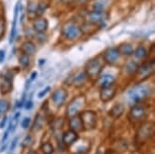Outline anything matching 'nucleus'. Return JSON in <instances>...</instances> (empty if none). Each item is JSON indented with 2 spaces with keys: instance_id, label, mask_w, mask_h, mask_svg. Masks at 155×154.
<instances>
[{
  "instance_id": "1",
  "label": "nucleus",
  "mask_w": 155,
  "mask_h": 154,
  "mask_svg": "<svg viewBox=\"0 0 155 154\" xmlns=\"http://www.w3.org/2000/svg\"><path fill=\"white\" fill-rule=\"evenodd\" d=\"M151 94V87L149 85H143L139 84L135 87H133L128 92V100L131 103L138 104L142 101H144L146 98L150 97Z\"/></svg>"
},
{
  "instance_id": "2",
  "label": "nucleus",
  "mask_w": 155,
  "mask_h": 154,
  "mask_svg": "<svg viewBox=\"0 0 155 154\" xmlns=\"http://www.w3.org/2000/svg\"><path fill=\"white\" fill-rule=\"evenodd\" d=\"M82 34V28L75 22L69 21L62 28V36L68 41L78 40Z\"/></svg>"
},
{
  "instance_id": "3",
  "label": "nucleus",
  "mask_w": 155,
  "mask_h": 154,
  "mask_svg": "<svg viewBox=\"0 0 155 154\" xmlns=\"http://www.w3.org/2000/svg\"><path fill=\"white\" fill-rule=\"evenodd\" d=\"M104 65L101 63L97 58H94L92 60H89L85 65V70L84 72L86 73L87 77L90 78H97L101 74Z\"/></svg>"
},
{
  "instance_id": "4",
  "label": "nucleus",
  "mask_w": 155,
  "mask_h": 154,
  "mask_svg": "<svg viewBox=\"0 0 155 154\" xmlns=\"http://www.w3.org/2000/svg\"><path fill=\"white\" fill-rule=\"evenodd\" d=\"M154 133V125L152 123H145L139 128L138 132H137L136 140L139 143H145L148 141Z\"/></svg>"
},
{
  "instance_id": "5",
  "label": "nucleus",
  "mask_w": 155,
  "mask_h": 154,
  "mask_svg": "<svg viewBox=\"0 0 155 154\" xmlns=\"http://www.w3.org/2000/svg\"><path fill=\"white\" fill-rule=\"evenodd\" d=\"M80 120L82 123L83 129L84 130H92L94 129L96 126V122H97V117L96 114L92 111H85L83 113H81L80 115Z\"/></svg>"
},
{
  "instance_id": "6",
  "label": "nucleus",
  "mask_w": 155,
  "mask_h": 154,
  "mask_svg": "<svg viewBox=\"0 0 155 154\" xmlns=\"http://www.w3.org/2000/svg\"><path fill=\"white\" fill-rule=\"evenodd\" d=\"M84 103H85V97H84V95H79V97L74 98V100L69 103L68 107H67V112H66L67 116H68L69 118H72L79 114L80 110L82 109V106H84Z\"/></svg>"
},
{
  "instance_id": "7",
  "label": "nucleus",
  "mask_w": 155,
  "mask_h": 154,
  "mask_svg": "<svg viewBox=\"0 0 155 154\" xmlns=\"http://www.w3.org/2000/svg\"><path fill=\"white\" fill-rule=\"evenodd\" d=\"M154 69H155L154 61L143 64L142 66H140V67H138V69H137V71H136L137 77L141 81L148 79V78L154 73Z\"/></svg>"
},
{
  "instance_id": "8",
  "label": "nucleus",
  "mask_w": 155,
  "mask_h": 154,
  "mask_svg": "<svg viewBox=\"0 0 155 154\" xmlns=\"http://www.w3.org/2000/svg\"><path fill=\"white\" fill-rule=\"evenodd\" d=\"M120 56H121V54H120L118 48H115V47L109 48L107 50L104 51V55H102L104 60L106 61L107 64H110V65H113V64L117 63V61L120 59Z\"/></svg>"
},
{
  "instance_id": "9",
  "label": "nucleus",
  "mask_w": 155,
  "mask_h": 154,
  "mask_svg": "<svg viewBox=\"0 0 155 154\" xmlns=\"http://www.w3.org/2000/svg\"><path fill=\"white\" fill-rule=\"evenodd\" d=\"M146 116V110L145 107L141 106V104H135L130 111L129 114V118L131 120H133L134 122H138L141 121L142 119H144Z\"/></svg>"
},
{
  "instance_id": "10",
  "label": "nucleus",
  "mask_w": 155,
  "mask_h": 154,
  "mask_svg": "<svg viewBox=\"0 0 155 154\" xmlns=\"http://www.w3.org/2000/svg\"><path fill=\"white\" fill-rule=\"evenodd\" d=\"M66 98H67V91L64 88H58L52 94V100H53V103L57 107L62 106L65 103Z\"/></svg>"
},
{
  "instance_id": "11",
  "label": "nucleus",
  "mask_w": 155,
  "mask_h": 154,
  "mask_svg": "<svg viewBox=\"0 0 155 154\" xmlns=\"http://www.w3.org/2000/svg\"><path fill=\"white\" fill-rule=\"evenodd\" d=\"M117 92V86L115 84L107 87H101V100L104 101V103H107V101L112 100L116 95Z\"/></svg>"
},
{
  "instance_id": "12",
  "label": "nucleus",
  "mask_w": 155,
  "mask_h": 154,
  "mask_svg": "<svg viewBox=\"0 0 155 154\" xmlns=\"http://www.w3.org/2000/svg\"><path fill=\"white\" fill-rule=\"evenodd\" d=\"M106 18L107 14L104 13V11H90L86 16L87 21L91 25H96L99 24V22H102Z\"/></svg>"
},
{
  "instance_id": "13",
  "label": "nucleus",
  "mask_w": 155,
  "mask_h": 154,
  "mask_svg": "<svg viewBox=\"0 0 155 154\" xmlns=\"http://www.w3.org/2000/svg\"><path fill=\"white\" fill-rule=\"evenodd\" d=\"M12 90V76L5 75L0 82V91L2 94H7Z\"/></svg>"
},
{
  "instance_id": "14",
  "label": "nucleus",
  "mask_w": 155,
  "mask_h": 154,
  "mask_svg": "<svg viewBox=\"0 0 155 154\" xmlns=\"http://www.w3.org/2000/svg\"><path fill=\"white\" fill-rule=\"evenodd\" d=\"M48 25H49L48 20H47L46 18H44V17H39V18H37L34 21L33 28H34V30L37 31V33L43 34L44 31H47V28H48Z\"/></svg>"
},
{
  "instance_id": "15",
  "label": "nucleus",
  "mask_w": 155,
  "mask_h": 154,
  "mask_svg": "<svg viewBox=\"0 0 155 154\" xmlns=\"http://www.w3.org/2000/svg\"><path fill=\"white\" fill-rule=\"evenodd\" d=\"M78 139V133H75L73 131L69 130L66 131L63 134V143L66 145V146H71V145L74 143V142Z\"/></svg>"
},
{
  "instance_id": "16",
  "label": "nucleus",
  "mask_w": 155,
  "mask_h": 154,
  "mask_svg": "<svg viewBox=\"0 0 155 154\" xmlns=\"http://www.w3.org/2000/svg\"><path fill=\"white\" fill-rule=\"evenodd\" d=\"M69 126H70V129L71 131L75 133H79L81 131H83V126H82V123H81V120L79 117H72L70 118V121H69Z\"/></svg>"
},
{
  "instance_id": "17",
  "label": "nucleus",
  "mask_w": 155,
  "mask_h": 154,
  "mask_svg": "<svg viewBox=\"0 0 155 154\" xmlns=\"http://www.w3.org/2000/svg\"><path fill=\"white\" fill-rule=\"evenodd\" d=\"M116 77L112 74H104L99 77V85L101 87H107L115 84Z\"/></svg>"
},
{
  "instance_id": "18",
  "label": "nucleus",
  "mask_w": 155,
  "mask_h": 154,
  "mask_svg": "<svg viewBox=\"0 0 155 154\" xmlns=\"http://www.w3.org/2000/svg\"><path fill=\"white\" fill-rule=\"evenodd\" d=\"M18 10H19V2L15 5L14 8V17H13V24L12 28H11V33H10V38H9V43H13L14 39L16 36V22H17V16H18Z\"/></svg>"
},
{
  "instance_id": "19",
  "label": "nucleus",
  "mask_w": 155,
  "mask_h": 154,
  "mask_svg": "<svg viewBox=\"0 0 155 154\" xmlns=\"http://www.w3.org/2000/svg\"><path fill=\"white\" fill-rule=\"evenodd\" d=\"M21 51H22V54H25V55H28V56H31V55H34L35 53H36L37 48H36V46H35V44L33 42H31V41H27V42H25L22 44Z\"/></svg>"
},
{
  "instance_id": "20",
  "label": "nucleus",
  "mask_w": 155,
  "mask_h": 154,
  "mask_svg": "<svg viewBox=\"0 0 155 154\" xmlns=\"http://www.w3.org/2000/svg\"><path fill=\"white\" fill-rule=\"evenodd\" d=\"M124 110H125V106L123 103H117L115 104L110 111V116L114 119H117V118H120L121 116L123 115L124 113Z\"/></svg>"
},
{
  "instance_id": "21",
  "label": "nucleus",
  "mask_w": 155,
  "mask_h": 154,
  "mask_svg": "<svg viewBox=\"0 0 155 154\" xmlns=\"http://www.w3.org/2000/svg\"><path fill=\"white\" fill-rule=\"evenodd\" d=\"M107 5V0H94L91 3L92 11H104Z\"/></svg>"
},
{
  "instance_id": "22",
  "label": "nucleus",
  "mask_w": 155,
  "mask_h": 154,
  "mask_svg": "<svg viewBox=\"0 0 155 154\" xmlns=\"http://www.w3.org/2000/svg\"><path fill=\"white\" fill-rule=\"evenodd\" d=\"M118 50L120 52V54L125 55V56H131L134 54V49L132 47V45L130 44H122L121 46L118 48Z\"/></svg>"
},
{
  "instance_id": "23",
  "label": "nucleus",
  "mask_w": 155,
  "mask_h": 154,
  "mask_svg": "<svg viewBox=\"0 0 155 154\" xmlns=\"http://www.w3.org/2000/svg\"><path fill=\"white\" fill-rule=\"evenodd\" d=\"M87 79V75L84 71H81L79 73L76 74V76L74 77V79H73V83L75 84V85H81V84H83L84 82L86 81Z\"/></svg>"
},
{
  "instance_id": "24",
  "label": "nucleus",
  "mask_w": 155,
  "mask_h": 154,
  "mask_svg": "<svg viewBox=\"0 0 155 154\" xmlns=\"http://www.w3.org/2000/svg\"><path fill=\"white\" fill-rule=\"evenodd\" d=\"M134 55H135V57L138 58V59H144V58L148 55V53H147V50H146L145 47L139 46V47L136 49V51H134Z\"/></svg>"
},
{
  "instance_id": "25",
  "label": "nucleus",
  "mask_w": 155,
  "mask_h": 154,
  "mask_svg": "<svg viewBox=\"0 0 155 154\" xmlns=\"http://www.w3.org/2000/svg\"><path fill=\"white\" fill-rule=\"evenodd\" d=\"M18 62H19L20 66H21L22 68L27 69L28 66H30V57L25 54H21L19 57V59H18Z\"/></svg>"
},
{
  "instance_id": "26",
  "label": "nucleus",
  "mask_w": 155,
  "mask_h": 154,
  "mask_svg": "<svg viewBox=\"0 0 155 154\" xmlns=\"http://www.w3.org/2000/svg\"><path fill=\"white\" fill-rule=\"evenodd\" d=\"M138 64H137L136 62H133V61H131V62H129L127 64V66H126V72H127L128 74H133L135 73V72L137 71V69H138Z\"/></svg>"
},
{
  "instance_id": "27",
  "label": "nucleus",
  "mask_w": 155,
  "mask_h": 154,
  "mask_svg": "<svg viewBox=\"0 0 155 154\" xmlns=\"http://www.w3.org/2000/svg\"><path fill=\"white\" fill-rule=\"evenodd\" d=\"M41 150L43 151L44 154H52L54 152V147L51 143L47 142V143H44L42 146H41Z\"/></svg>"
},
{
  "instance_id": "28",
  "label": "nucleus",
  "mask_w": 155,
  "mask_h": 154,
  "mask_svg": "<svg viewBox=\"0 0 155 154\" xmlns=\"http://www.w3.org/2000/svg\"><path fill=\"white\" fill-rule=\"evenodd\" d=\"M43 124H44V121H43V118L41 117L40 115H38L37 116V118H36V121H35V125H34V128H33V130L34 131H39L42 129V127H43Z\"/></svg>"
},
{
  "instance_id": "29",
  "label": "nucleus",
  "mask_w": 155,
  "mask_h": 154,
  "mask_svg": "<svg viewBox=\"0 0 155 154\" xmlns=\"http://www.w3.org/2000/svg\"><path fill=\"white\" fill-rule=\"evenodd\" d=\"M33 144H34V137L31 135H28L27 137L25 138V140L22 141V146L25 148L31 147Z\"/></svg>"
},
{
  "instance_id": "30",
  "label": "nucleus",
  "mask_w": 155,
  "mask_h": 154,
  "mask_svg": "<svg viewBox=\"0 0 155 154\" xmlns=\"http://www.w3.org/2000/svg\"><path fill=\"white\" fill-rule=\"evenodd\" d=\"M8 107H9V103L7 100H0V114H3L8 111Z\"/></svg>"
},
{
  "instance_id": "31",
  "label": "nucleus",
  "mask_w": 155,
  "mask_h": 154,
  "mask_svg": "<svg viewBox=\"0 0 155 154\" xmlns=\"http://www.w3.org/2000/svg\"><path fill=\"white\" fill-rule=\"evenodd\" d=\"M19 116H20V113H16L15 116L11 119V121H10V128L9 129L10 130H13V129H15V127L17 126V124H18V119H19Z\"/></svg>"
},
{
  "instance_id": "32",
  "label": "nucleus",
  "mask_w": 155,
  "mask_h": 154,
  "mask_svg": "<svg viewBox=\"0 0 155 154\" xmlns=\"http://www.w3.org/2000/svg\"><path fill=\"white\" fill-rule=\"evenodd\" d=\"M5 28H6V24H5V19L3 17L0 18V38H2L4 36L5 33Z\"/></svg>"
},
{
  "instance_id": "33",
  "label": "nucleus",
  "mask_w": 155,
  "mask_h": 154,
  "mask_svg": "<svg viewBox=\"0 0 155 154\" xmlns=\"http://www.w3.org/2000/svg\"><path fill=\"white\" fill-rule=\"evenodd\" d=\"M63 126V119H57L56 121L52 124V129L56 130V129H60Z\"/></svg>"
},
{
  "instance_id": "34",
  "label": "nucleus",
  "mask_w": 155,
  "mask_h": 154,
  "mask_svg": "<svg viewBox=\"0 0 155 154\" xmlns=\"http://www.w3.org/2000/svg\"><path fill=\"white\" fill-rule=\"evenodd\" d=\"M30 123H31V119L30 118H25L21 122V127L23 129H27L30 126Z\"/></svg>"
},
{
  "instance_id": "35",
  "label": "nucleus",
  "mask_w": 155,
  "mask_h": 154,
  "mask_svg": "<svg viewBox=\"0 0 155 154\" xmlns=\"http://www.w3.org/2000/svg\"><path fill=\"white\" fill-rule=\"evenodd\" d=\"M49 90H50V87H47V88H45L44 90H42L39 94H38V97H39V98H42V97H44V95H46V94H47V92H48Z\"/></svg>"
},
{
  "instance_id": "36",
  "label": "nucleus",
  "mask_w": 155,
  "mask_h": 154,
  "mask_svg": "<svg viewBox=\"0 0 155 154\" xmlns=\"http://www.w3.org/2000/svg\"><path fill=\"white\" fill-rule=\"evenodd\" d=\"M5 59V52L3 50H0V63H2Z\"/></svg>"
},
{
  "instance_id": "37",
  "label": "nucleus",
  "mask_w": 155,
  "mask_h": 154,
  "mask_svg": "<svg viewBox=\"0 0 155 154\" xmlns=\"http://www.w3.org/2000/svg\"><path fill=\"white\" fill-rule=\"evenodd\" d=\"M6 121H7V118L6 117H4L3 118V120L1 121V123H0V128H4L5 127V125H6Z\"/></svg>"
},
{
  "instance_id": "38",
  "label": "nucleus",
  "mask_w": 155,
  "mask_h": 154,
  "mask_svg": "<svg viewBox=\"0 0 155 154\" xmlns=\"http://www.w3.org/2000/svg\"><path fill=\"white\" fill-rule=\"evenodd\" d=\"M31 107H33V101L28 100V103H27V104H25V109H27V110H31Z\"/></svg>"
},
{
  "instance_id": "39",
  "label": "nucleus",
  "mask_w": 155,
  "mask_h": 154,
  "mask_svg": "<svg viewBox=\"0 0 155 154\" xmlns=\"http://www.w3.org/2000/svg\"><path fill=\"white\" fill-rule=\"evenodd\" d=\"M16 142H17V138H15L13 140V142H12V144H11V146H10V150L12 151L14 148H15V146H16Z\"/></svg>"
},
{
  "instance_id": "40",
  "label": "nucleus",
  "mask_w": 155,
  "mask_h": 154,
  "mask_svg": "<svg viewBox=\"0 0 155 154\" xmlns=\"http://www.w3.org/2000/svg\"><path fill=\"white\" fill-rule=\"evenodd\" d=\"M7 136H8V132L5 133V135H4V137L2 138V142H4L5 140H6V138H7Z\"/></svg>"
},
{
  "instance_id": "41",
  "label": "nucleus",
  "mask_w": 155,
  "mask_h": 154,
  "mask_svg": "<svg viewBox=\"0 0 155 154\" xmlns=\"http://www.w3.org/2000/svg\"><path fill=\"white\" fill-rule=\"evenodd\" d=\"M36 76H37V72H34V73L31 74V80H34L35 78H36Z\"/></svg>"
},
{
  "instance_id": "42",
  "label": "nucleus",
  "mask_w": 155,
  "mask_h": 154,
  "mask_svg": "<svg viewBox=\"0 0 155 154\" xmlns=\"http://www.w3.org/2000/svg\"><path fill=\"white\" fill-rule=\"evenodd\" d=\"M5 148H6V144H5V145H4V146H3V147H2V148H1V151H4V149H5Z\"/></svg>"
},
{
  "instance_id": "43",
  "label": "nucleus",
  "mask_w": 155,
  "mask_h": 154,
  "mask_svg": "<svg viewBox=\"0 0 155 154\" xmlns=\"http://www.w3.org/2000/svg\"><path fill=\"white\" fill-rule=\"evenodd\" d=\"M40 61H41V62H40V64H41V65H42L43 63H45V60H40Z\"/></svg>"
}]
</instances>
